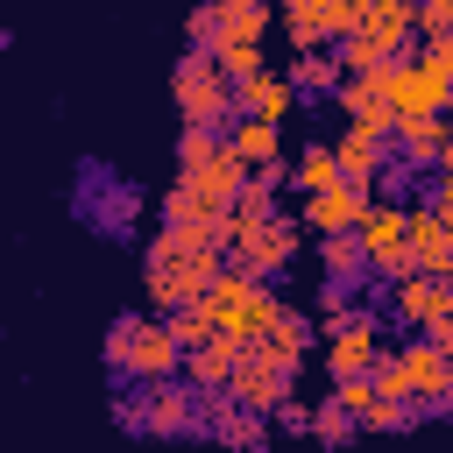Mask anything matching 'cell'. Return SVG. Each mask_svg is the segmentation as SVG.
<instances>
[{"instance_id":"cell-28","label":"cell","mask_w":453,"mask_h":453,"mask_svg":"<svg viewBox=\"0 0 453 453\" xmlns=\"http://www.w3.org/2000/svg\"><path fill=\"white\" fill-rule=\"evenodd\" d=\"M290 85H297V92H340V85H347V64H340V57H326V50H297Z\"/></svg>"},{"instance_id":"cell-2","label":"cell","mask_w":453,"mask_h":453,"mask_svg":"<svg viewBox=\"0 0 453 453\" xmlns=\"http://www.w3.org/2000/svg\"><path fill=\"white\" fill-rule=\"evenodd\" d=\"M205 311L219 319V333H226V340H248V347H262L290 304H283V297H276L262 276H248V269H234V262H226V269H219V283L205 290Z\"/></svg>"},{"instance_id":"cell-35","label":"cell","mask_w":453,"mask_h":453,"mask_svg":"<svg viewBox=\"0 0 453 453\" xmlns=\"http://www.w3.org/2000/svg\"><path fill=\"white\" fill-rule=\"evenodd\" d=\"M418 57H425L432 71H446V78H453V35H432V42H418Z\"/></svg>"},{"instance_id":"cell-3","label":"cell","mask_w":453,"mask_h":453,"mask_svg":"<svg viewBox=\"0 0 453 453\" xmlns=\"http://www.w3.org/2000/svg\"><path fill=\"white\" fill-rule=\"evenodd\" d=\"M106 368H120L134 382H170V375H184V340L170 333V319H113Z\"/></svg>"},{"instance_id":"cell-15","label":"cell","mask_w":453,"mask_h":453,"mask_svg":"<svg viewBox=\"0 0 453 453\" xmlns=\"http://www.w3.org/2000/svg\"><path fill=\"white\" fill-rule=\"evenodd\" d=\"M389 304H396V326H418V333L453 326V283L446 276H403L389 290Z\"/></svg>"},{"instance_id":"cell-37","label":"cell","mask_w":453,"mask_h":453,"mask_svg":"<svg viewBox=\"0 0 453 453\" xmlns=\"http://www.w3.org/2000/svg\"><path fill=\"white\" fill-rule=\"evenodd\" d=\"M432 205L453 219V163H439V184H432Z\"/></svg>"},{"instance_id":"cell-26","label":"cell","mask_w":453,"mask_h":453,"mask_svg":"<svg viewBox=\"0 0 453 453\" xmlns=\"http://www.w3.org/2000/svg\"><path fill=\"white\" fill-rule=\"evenodd\" d=\"M269 219H276V177H248V191H241L234 212H226V241L248 234V226H269Z\"/></svg>"},{"instance_id":"cell-16","label":"cell","mask_w":453,"mask_h":453,"mask_svg":"<svg viewBox=\"0 0 453 453\" xmlns=\"http://www.w3.org/2000/svg\"><path fill=\"white\" fill-rule=\"evenodd\" d=\"M368 205H375V191L368 184H333V191H319V198H304V226H319V234H361V219H368Z\"/></svg>"},{"instance_id":"cell-20","label":"cell","mask_w":453,"mask_h":453,"mask_svg":"<svg viewBox=\"0 0 453 453\" xmlns=\"http://www.w3.org/2000/svg\"><path fill=\"white\" fill-rule=\"evenodd\" d=\"M241 361H248V340H226V333H219L212 347H191V354H184V382H191L198 396H219Z\"/></svg>"},{"instance_id":"cell-33","label":"cell","mask_w":453,"mask_h":453,"mask_svg":"<svg viewBox=\"0 0 453 453\" xmlns=\"http://www.w3.org/2000/svg\"><path fill=\"white\" fill-rule=\"evenodd\" d=\"M432 35H453V0H425L418 7V42H432Z\"/></svg>"},{"instance_id":"cell-13","label":"cell","mask_w":453,"mask_h":453,"mask_svg":"<svg viewBox=\"0 0 453 453\" xmlns=\"http://www.w3.org/2000/svg\"><path fill=\"white\" fill-rule=\"evenodd\" d=\"M283 28L297 50H326V42H347L361 28V7L354 0H283Z\"/></svg>"},{"instance_id":"cell-14","label":"cell","mask_w":453,"mask_h":453,"mask_svg":"<svg viewBox=\"0 0 453 453\" xmlns=\"http://www.w3.org/2000/svg\"><path fill=\"white\" fill-rule=\"evenodd\" d=\"M333 403L361 425V432H403L418 411L411 403H389L382 389H375V375H347V382H333Z\"/></svg>"},{"instance_id":"cell-22","label":"cell","mask_w":453,"mask_h":453,"mask_svg":"<svg viewBox=\"0 0 453 453\" xmlns=\"http://www.w3.org/2000/svg\"><path fill=\"white\" fill-rule=\"evenodd\" d=\"M234 99H241V120H276V127H283V113H290V106H297L304 92L290 85V71H276V64H269L262 78L234 85Z\"/></svg>"},{"instance_id":"cell-21","label":"cell","mask_w":453,"mask_h":453,"mask_svg":"<svg viewBox=\"0 0 453 453\" xmlns=\"http://www.w3.org/2000/svg\"><path fill=\"white\" fill-rule=\"evenodd\" d=\"M361 42H375L382 57H411V35H418V7L411 0H382V7H368L361 14V28H354Z\"/></svg>"},{"instance_id":"cell-9","label":"cell","mask_w":453,"mask_h":453,"mask_svg":"<svg viewBox=\"0 0 453 453\" xmlns=\"http://www.w3.org/2000/svg\"><path fill=\"white\" fill-rule=\"evenodd\" d=\"M382 85H389L396 120H425V113H446V106H453V78H446V71H432L418 50H411V57H396V64L382 71Z\"/></svg>"},{"instance_id":"cell-5","label":"cell","mask_w":453,"mask_h":453,"mask_svg":"<svg viewBox=\"0 0 453 453\" xmlns=\"http://www.w3.org/2000/svg\"><path fill=\"white\" fill-rule=\"evenodd\" d=\"M262 28H269V0H198L191 21H184L191 50H205V57L262 50Z\"/></svg>"},{"instance_id":"cell-11","label":"cell","mask_w":453,"mask_h":453,"mask_svg":"<svg viewBox=\"0 0 453 453\" xmlns=\"http://www.w3.org/2000/svg\"><path fill=\"white\" fill-rule=\"evenodd\" d=\"M290 375H297V368H283L276 354H262V347H248V361L234 368V382H226V396H234L241 411H255V418H276V411L290 403Z\"/></svg>"},{"instance_id":"cell-23","label":"cell","mask_w":453,"mask_h":453,"mask_svg":"<svg viewBox=\"0 0 453 453\" xmlns=\"http://www.w3.org/2000/svg\"><path fill=\"white\" fill-rule=\"evenodd\" d=\"M446 248H453V219L432 198L411 205V262H418V276H446Z\"/></svg>"},{"instance_id":"cell-34","label":"cell","mask_w":453,"mask_h":453,"mask_svg":"<svg viewBox=\"0 0 453 453\" xmlns=\"http://www.w3.org/2000/svg\"><path fill=\"white\" fill-rule=\"evenodd\" d=\"M134 205H142V198H134V191H127V184H120V191H113V198H106V205H99V226H106V234H120V226H127V219H134Z\"/></svg>"},{"instance_id":"cell-8","label":"cell","mask_w":453,"mask_h":453,"mask_svg":"<svg viewBox=\"0 0 453 453\" xmlns=\"http://www.w3.org/2000/svg\"><path fill=\"white\" fill-rule=\"evenodd\" d=\"M361 255H368V269H375V276H389V283L418 276V262H411V205L375 198V205H368V219H361Z\"/></svg>"},{"instance_id":"cell-10","label":"cell","mask_w":453,"mask_h":453,"mask_svg":"<svg viewBox=\"0 0 453 453\" xmlns=\"http://www.w3.org/2000/svg\"><path fill=\"white\" fill-rule=\"evenodd\" d=\"M297 226H304V219H283V212H276L269 226H248V234H234V241H226V262L269 283V276H276V269H290V255L304 248V234H297Z\"/></svg>"},{"instance_id":"cell-19","label":"cell","mask_w":453,"mask_h":453,"mask_svg":"<svg viewBox=\"0 0 453 453\" xmlns=\"http://www.w3.org/2000/svg\"><path fill=\"white\" fill-rule=\"evenodd\" d=\"M205 432H212L226 453H269V432H262V418H255V411H241L226 389H219V396H205Z\"/></svg>"},{"instance_id":"cell-12","label":"cell","mask_w":453,"mask_h":453,"mask_svg":"<svg viewBox=\"0 0 453 453\" xmlns=\"http://www.w3.org/2000/svg\"><path fill=\"white\" fill-rule=\"evenodd\" d=\"M396 361H403V389H411L418 411H446V403H453V354H446V347H432V340L418 333V340L396 347Z\"/></svg>"},{"instance_id":"cell-31","label":"cell","mask_w":453,"mask_h":453,"mask_svg":"<svg viewBox=\"0 0 453 453\" xmlns=\"http://www.w3.org/2000/svg\"><path fill=\"white\" fill-rule=\"evenodd\" d=\"M354 432H361V425H354V418H347V411L326 396V403H319V418H311V439H319V446H347Z\"/></svg>"},{"instance_id":"cell-30","label":"cell","mask_w":453,"mask_h":453,"mask_svg":"<svg viewBox=\"0 0 453 453\" xmlns=\"http://www.w3.org/2000/svg\"><path fill=\"white\" fill-rule=\"evenodd\" d=\"M170 333H177L184 354H191V347H212V340H219V319H212L205 304H184V311H170Z\"/></svg>"},{"instance_id":"cell-17","label":"cell","mask_w":453,"mask_h":453,"mask_svg":"<svg viewBox=\"0 0 453 453\" xmlns=\"http://www.w3.org/2000/svg\"><path fill=\"white\" fill-rule=\"evenodd\" d=\"M446 149H453V120H446V113L396 120V163H403V170H439Z\"/></svg>"},{"instance_id":"cell-25","label":"cell","mask_w":453,"mask_h":453,"mask_svg":"<svg viewBox=\"0 0 453 453\" xmlns=\"http://www.w3.org/2000/svg\"><path fill=\"white\" fill-rule=\"evenodd\" d=\"M290 184H297L304 198H319V191L347 184V170H340V149H333V142H311V149H297V163H290Z\"/></svg>"},{"instance_id":"cell-39","label":"cell","mask_w":453,"mask_h":453,"mask_svg":"<svg viewBox=\"0 0 453 453\" xmlns=\"http://www.w3.org/2000/svg\"><path fill=\"white\" fill-rule=\"evenodd\" d=\"M446 163H453V149H446Z\"/></svg>"},{"instance_id":"cell-27","label":"cell","mask_w":453,"mask_h":453,"mask_svg":"<svg viewBox=\"0 0 453 453\" xmlns=\"http://www.w3.org/2000/svg\"><path fill=\"white\" fill-rule=\"evenodd\" d=\"M311 340H319V326H311L304 311H283V319H276V333L262 340V354H276L283 368H297V361L311 354Z\"/></svg>"},{"instance_id":"cell-36","label":"cell","mask_w":453,"mask_h":453,"mask_svg":"<svg viewBox=\"0 0 453 453\" xmlns=\"http://www.w3.org/2000/svg\"><path fill=\"white\" fill-rule=\"evenodd\" d=\"M311 418H319V411H304V403L290 396V403L276 411V432H311Z\"/></svg>"},{"instance_id":"cell-7","label":"cell","mask_w":453,"mask_h":453,"mask_svg":"<svg viewBox=\"0 0 453 453\" xmlns=\"http://www.w3.org/2000/svg\"><path fill=\"white\" fill-rule=\"evenodd\" d=\"M113 418L134 432H191L205 425V396L170 375V382H142V396H113Z\"/></svg>"},{"instance_id":"cell-4","label":"cell","mask_w":453,"mask_h":453,"mask_svg":"<svg viewBox=\"0 0 453 453\" xmlns=\"http://www.w3.org/2000/svg\"><path fill=\"white\" fill-rule=\"evenodd\" d=\"M170 92H177V113H184V127H234L241 120V99H234V78L219 71V57H205V50H184L177 57V78H170Z\"/></svg>"},{"instance_id":"cell-18","label":"cell","mask_w":453,"mask_h":453,"mask_svg":"<svg viewBox=\"0 0 453 453\" xmlns=\"http://www.w3.org/2000/svg\"><path fill=\"white\" fill-rule=\"evenodd\" d=\"M226 149L248 163V177H276V184L290 177V170H283V134H276V120H234V127H226Z\"/></svg>"},{"instance_id":"cell-38","label":"cell","mask_w":453,"mask_h":453,"mask_svg":"<svg viewBox=\"0 0 453 453\" xmlns=\"http://www.w3.org/2000/svg\"><path fill=\"white\" fill-rule=\"evenodd\" d=\"M354 7H361V14H368V7H382V0H354Z\"/></svg>"},{"instance_id":"cell-1","label":"cell","mask_w":453,"mask_h":453,"mask_svg":"<svg viewBox=\"0 0 453 453\" xmlns=\"http://www.w3.org/2000/svg\"><path fill=\"white\" fill-rule=\"evenodd\" d=\"M219 269H226V241L212 226H163L149 241V255H142V290L170 319L184 304H205V290L219 283Z\"/></svg>"},{"instance_id":"cell-24","label":"cell","mask_w":453,"mask_h":453,"mask_svg":"<svg viewBox=\"0 0 453 453\" xmlns=\"http://www.w3.org/2000/svg\"><path fill=\"white\" fill-rule=\"evenodd\" d=\"M340 170H347V184H375L389 163H382V134H368V127H340Z\"/></svg>"},{"instance_id":"cell-6","label":"cell","mask_w":453,"mask_h":453,"mask_svg":"<svg viewBox=\"0 0 453 453\" xmlns=\"http://www.w3.org/2000/svg\"><path fill=\"white\" fill-rule=\"evenodd\" d=\"M319 340H326V375H333V382H347V375H375V361L389 354V347H382V319L361 311V304L326 311V319H319Z\"/></svg>"},{"instance_id":"cell-29","label":"cell","mask_w":453,"mask_h":453,"mask_svg":"<svg viewBox=\"0 0 453 453\" xmlns=\"http://www.w3.org/2000/svg\"><path fill=\"white\" fill-rule=\"evenodd\" d=\"M319 262H326V276H333V283H347V290H354V276L368 269L361 234H319Z\"/></svg>"},{"instance_id":"cell-32","label":"cell","mask_w":453,"mask_h":453,"mask_svg":"<svg viewBox=\"0 0 453 453\" xmlns=\"http://www.w3.org/2000/svg\"><path fill=\"white\" fill-rule=\"evenodd\" d=\"M375 389H382L389 403H411V389H403V361H396V354L375 361ZM411 411H418V403H411Z\"/></svg>"}]
</instances>
